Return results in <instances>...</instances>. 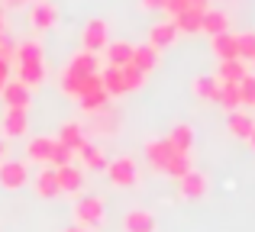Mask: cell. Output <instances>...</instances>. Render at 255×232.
<instances>
[{
    "label": "cell",
    "mask_w": 255,
    "mask_h": 232,
    "mask_svg": "<svg viewBox=\"0 0 255 232\" xmlns=\"http://www.w3.org/2000/svg\"><path fill=\"white\" fill-rule=\"evenodd\" d=\"M68 68L75 71V75L87 77V75H97V71H100V65H97V55H91V52H78V55L68 62Z\"/></svg>",
    "instance_id": "484cf974"
},
{
    "label": "cell",
    "mask_w": 255,
    "mask_h": 232,
    "mask_svg": "<svg viewBox=\"0 0 255 232\" xmlns=\"http://www.w3.org/2000/svg\"><path fill=\"white\" fill-rule=\"evenodd\" d=\"M36 194L45 197V200H52V197L62 194V190H58V181H55V168L39 171V177H36Z\"/></svg>",
    "instance_id": "d4e9b609"
},
{
    "label": "cell",
    "mask_w": 255,
    "mask_h": 232,
    "mask_svg": "<svg viewBox=\"0 0 255 232\" xmlns=\"http://www.w3.org/2000/svg\"><path fill=\"white\" fill-rule=\"evenodd\" d=\"M3 155H6V145H3V142H0V158H3Z\"/></svg>",
    "instance_id": "f6af8a7d"
},
{
    "label": "cell",
    "mask_w": 255,
    "mask_h": 232,
    "mask_svg": "<svg viewBox=\"0 0 255 232\" xmlns=\"http://www.w3.org/2000/svg\"><path fill=\"white\" fill-rule=\"evenodd\" d=\"M162 10H168V13H171V19H174L178 13L191 10V3H187V0H165V6H162Z\"/></svg>",
    "instance_id": "8d00e7d4"
},
{
    "label": "cell",
    "mask_w": 255,
    "mask_h": 232,
    "mask_svg": "<svg viewBox=\"0 0 255 232\" xmlns=\"http://www.w3.org/2000/svg\"><path fill=\"white\" fill-rule=\"evenodd\" d=\"M0 36H3V6H0Z\"/></svg>",
    "instance_id": "7bdbcfd3"
},
{
    "label": "cell",
    "mask_w": 255,
    "mask_h": 232,
    "mask_svg": "<svg viewBox=\"0 0 255 232\" xmlns=\"http://www.w3.org/2000/svg\"><path fill=\"white\" fill-rule=\"evenodd\" d=\"M58 142L68 145L71 152H81V145H84V126L81 123H65L62 132H58Z\"/></svg>",
    "instance_id": "cb8c5ba5"
},
{
    "label": "cell",
    "mask_w": 255,
    "mask_h": 232,
    "mask_svg": "<svg viewBox=\"0 0 255 232\" xmlns=\"http://www.w3.org/2000/svg\"><path fill=\"white\" fill-rule=\"evenodd\" d=\"M100 84H104V90L110 97H120V94H123V84H120V68L107 65V68L100 71Z\"/></svg>",
    "instance_id": "f546056e"
},
{
    "label": "cell",
    "mask_w": 255,
    "mask_h": 232,
    "mask_svg": "<svg viewBox=\"0 0 255 232\" xmlns=\"http://www.w3.org/2000/svg\"><path fill=\"white\" fill-rule=\"evenodd\" d=\"M26 129H29V116H26V110H6V113H3V136L16 139V136H26Z\"/></svg>",
    "instance_id": "9a60e30c"
},
{
    "label": "cell",
    "mask_w": 255,
    "mask_h": 232,
    "mask_svg": "<svg viewBox=\"0 0 255 232\" xmlns=\"http://www.w3.org/2000/svg\"><path fill=\"white\" fill-rule=\"evenodd\" d=\"M120 84H123V94H129V90H139L145 84V75L139 68H132V65H123L120 68Z\"/></svg>",
    "instance_id": "4316f807"
},
{
    "label": "cell",
    "mask_w": 255,
    "mask_h": 232,
    "mask_svg": "<svg viewBox=\"0 0 255 232\" xmlns=\"http://www.w3.org/2000/svg\"><path fill=\"white\" fill-rule=\"evenodd\" d=\"M158 223L149 210H132V213L123 216V232H155Z\"/></svg>",
    "instance_id": "ba28073f"
},
{
    "label": "cell",
    "mask_w": 255,
    "mask_h": 232,
    "mask_svg": "<svg viewBox=\"0 0 255 232\" xmlns=\"http://www.w3.org/2000/svg\"><path fill=\"white\" fill-rule=\"evenodd\" d=\"M220 107H223L226 113H233V110L243 107V100H239V84H223L220 81Z\"/></svg>",
    "instance_id": "83f0119b"
},
{
    "label": "cell",
    "mask_w": 255,
    "mask_h": 232,
    "mask_svg": "<svg viewBox=\"0 0 255 232\" xmlns=\"http://www.w3.org/2000/svg\"><path fill=\"white\" fill-rule=\"evenodd\" d=\"M6 110H29V87L19 81H6V87L0 90Z\"/></svg>",
    "instance_id": "8992f818"
},
{
    "label": "cell",
    "mask_w": 255,
    "mask_h": 232,
    "mask_svg": "<svg viewBox=\"0 0 255 232\" xmlns=\"http://www.w3.org/2000/svg\"><path fill=\"white\" fill-rule=\"evenodd\" d=\"M168 142H171V149L174 152H181V155H187L191 152V145H194V129L187 123H178L174 129L168 132Z\"/></svg>",
    "instance_id": "7402d4cb"
},
{
    "label": "cell",
    "mask_w": 255,
    "mask_h": 232,
    "mask_svg": "<svg viewBox=\"0 0 255 232\" xmlns=\"http://www.w3.org/2000/svg\"><path fill=\"white\" fill-rule=\"evenodd\" d=\"M75 220H78V226H84V229L100 226V223H104V200H100V197H81L78 207H75Z\"/></svg>",
    "instance_id": "7a4b0ae2"
},
{
    "label": "cell",
    "mask_w": 255,
    "mask_h": 232,
    "mask_svg": "<svg viewBox=\"0 0 255 232\" xmlns=\"http://www.w3.org/2000/svg\"><path fill=\"white\" fill-rule=\"evenodd\" d=\"M52 145H55V139H49V136H36V139H29V145H26V155H29V161L49 164Z\"/></svg>",
    "instance_id": "ffe728a7"
},
{
    "label": "cell",
    "mask_w": 255,
    "mask_h": 232,
    "mask_svg": "<svg viewBox=\"0 0 255 232\" xmlns=\"http://www.w3.org/2000/svg\"><path fill=\"white\" fill-rule=\"evenodd\" d=\"M6 81H10V62H3V58H0V90L6 87Z\"/></svg>",
    "instance_id": "74e56055"
},
{
    "label": "cell",
    "mask_w": 255,
    "mask_h": 232,
    "mask_svg": "<svg viewBox=\"0 0 255 232\" xmlns=\"http://www.w3.org/2000/svg\"><path fill=\"white\" fill-rule=\"evenodd\" d=\"M226 129H230L236 139H249L252 129H255V119L249 113H243V110H233V113L226 116Z\"/></svg>",
    "instance_id": "e0dca14e"
},
{
    "label": "cell",
    "mask_w": 255,
    "mask_h": 232,
    "mask_svg": "<svg viewBox=\"0 0 255 232\" xmlns=\"http://www.w3.org/2000/svg\"><path fill=\"white\" fill-rule=\"evenodd\" d=\"M239 100H243V107H255V77L252 75H246L239 81Z\"/></svg>",
    "instance_id": "d590c367"
},
{
    "label": "cell",
    "mask_w": 255,
    "mask_h": 232,
    "mask_svg": "<svg viewBox=\"0 0 255 232\" xmlns=\"http://www.w3.org/2000/svg\"><path fill=\"white\" fill-rule=\"evenodd\" d=\"M71 155H75V152L55 139V145H52V155H49V164H52V168H65V164H71Z\"/></svg>",
    "instance_id": "d6a6232c"
},
{
    "label": "cell",
    "mask_w": 255,
    "mask_h": 232,
    "mask_svg": "<svg viewBox=\"0 0 255 232\" xmlns=\"http://www.w3.org/2000/svg\"><path fill=\"white\" fill-rule=\"evenodd\" d=\"M107 177H110L113 187H136L139 168H136V161H132L129 155H123V158H117V161L107 164Z\"/></svg>",
    "instance_id": "6da1fadb"
},
{
    "label": "cell",
    "mask_w": 255,
    "mask_h": 232,
    "mask_svg": "<svg viewBox=\"0 0 255 232\" xmlns=\"http://www.w3.org/2000/svg\"><path fill=\"white\" fill-rule=\"evenodd\" d=\"M81 161H84V168H91V171H107V158L97 145H87V142L81 145Z\"/></svg>",
    "instance_id": "f1b7e54d"
},
{
    "label": "cell",
    "mask_w": 255,
    "mask_h": 232,
    "mask_svg": "<svg viewBox=\"0 0 255 232\" xmlns=\"http://www.w3.org/2000/svg\"><path fill=\"white\" fill-rule=\"evenodd\" d=\"M3 3H6V6H23L26 0H3Z\"/></svg>",
    "instance_id": "60d3db41"
},
{
    "label": "cell",
    "mask_w": 255,
    "mask_h": 232,
    "mask_svg": "<svg viewBox=\"0 0 255 232\" xmlns=\"http://www.w3.org/2000/svg\"><path fill=\"white\" fill-rule=\"evenodd\" d=\"M213 55H217L220 62H230V58H239L236 36H233L230 29H226V32H220V36H213Z\"/></svg>",
    "instance_id": "2e32d148"
},
{
    "label": "cell",
    "mask_w": 255,
    "mask_h": 232,
    "mask_svg": "<svg viewBox=\"0 0 255 232\" xmlns=\"http://www.w3.org/2000/svg\"><path fill=\"white\" fill-rule=\"evenodd\" d=\"M200 16H204L200 10H184L174 16V26H178V32H200Z\"/></svg>",
    "instance_id": "4dcf8cb0"
},
{
    "label": "cell",
    "mask_w": 255,
    "mask_h": 232,
    "mask_svg": "<svg viewBox=\"0 0 255 232\" xmlns=\"http://www.w3.org/2000/svg\"><path fill=\"white\" fill-rule=\"evenodd\" d=\"M174 39H178V26H174V19L155 23V26L149 29V45H152V49H168Z\"/></svg>",
    "instance_id": "9c48e42d"
},
{
    "label": "cell",
    "mask_w": 255,
    "mask_h": 232,
    "mask_svg": "<svg viewBox=\"0 0 255 232\" xmlns=\"http://www.w3.org/2000/svg\"><path fill=\"white\" fill-rule=\"evenodd\" d=\"M62 232H87L84 226H68V229H62Z\"/></svg>",
    "instance_id": "b9f144b4"
},
{
    "label": "cell",
    "mask_w": 255,
    "mask_h": 232,
    "mask_svg": "<svg viewBox=\"0 0 255 232\" xmlns=\"http://www.w3.org/2000/svg\"><path fill=\"white\" fill-rule=\"evenodd\" d=\"M252 68H255V58H252Z\"/></svg>",
    "instance_id": "bcb514c9"
},
{
    "label": "cell",
    "mask_w": 255,
    "mask_h": 232,
    "mask_svg": "<svg viewBox=\"0 0 255 232\" xmlns=\"http://www.w3.org/2000/svg\"><path fill=\"white\" fill-rule=\"evenodd\" d=\"M236 45H239V58L243 62H252L255 58V32H239Z\"/></svg>",
    "instance_id": "e575fe53"
},
{
    "label": "cell",
    "mask_w": 255,
    "mask_h": 232,
    "mask_svg": "<svg viewBox=\"0 0 255 232\" xmlns=\"http://www.w3.org/2000/svg\"><path fill=\"white\" fill-rule=\"evenodd\" d=\"M78 100H81V110H84V113H94V116H100V113H107V110H110V94H107V90L84 94V97H78Z\"/></svg>",
    "instance_id": "603a6c76"
},
{
    "label": "cell",
    "mask_w": 255,
    "mask_h": 232,
    "mask_svg": "<svg viewBox=\"0 0 255 232\" xmlns=\"http://www.w3.org/2000/svg\"><path fill=\"white\" fill-rule=\"evenodd\" d=\"M23 184H29V168H26V161H3L0 164V187L3 190H19Z\"/></svg>",
    "instance_id": "277c9868"
},
{
    "label": "cell",
    "mask_w": 255,
    "mask_h": 232,
    "mask_svg": "<svg viewBox=\"0 0 255 232\" xmlns=\"http://www.w3.org/2000/svg\"><path fill=\"white\" fill-rule=\"evenodd\" d=\"M142 6H145V10H162L165 0H142Z\"/></svg>",
    "instance_id": "ab89813d"
},
{
    "label": "cell",
    "mask_w": 255,
    "mask_h": 232,
    "mask_svg": "<svg viewBox=\"0 0 255 232\" xmlns=\"http://www.w3.org/2000/svg\"><path fill=\"white\" fill-rule=\"evenodd\" d=\"M246 75H249V68H246L243 58H230V62H220V71H217V77H220L223 84H239Z\"/></svg>",
    "instance_id": "d6986e66"
},
{
    "label": "cell",
    "mask_w": 255,
    "mask_h": 232,
    "mask_svg": "<svg viewBox=\"0 0 255 232\" xmlns=\"http://www.w3.org/2000/svg\"><path fill=\"white\" fill-rule=\"evenodd\" d=\"M45 77V62H16V81L26 87H39Z\"/></svg>",
    "instance_id": "8fae6325"
},
{
    "label": "cell",
    "mask_w": 255,
    "mask_h": 232,
    "mask_svg": "<svg viewBox=\"0 0 255 232\" xmlns=\"http://www.w3.org/2000/svg\"><path fill=\"white\" fill-rule=\"evenodd\" d=\"M171 155H174V149H171L168 139H155V142L145 145V158H149V164L155 171H165V164H168Z\"/></svg>",
    "instance_id": "30bf717a"
},
{
    "label": "cell",
    "mask_w": 255,
    "mask_h": 232,
    "mask_svg": "<svg viewBox=\"0 0 255 232\" xmlns=\"http://www.w3.org/2000/svg\"><path fill=\"white\" fill-rule=\"evenodd\" d=\"M104 55H107V65H113V68H123V65L132 62V45L123 42V39H120V42H107Z\"/></svg>",
    "instance_id": "ac0fdd59"
},
{
    "label": "cell",
    "mask_w": 255,
    "mask_h": 232,
    "mask_svg": "<svg viewBox=\"0 0 255 232\" xmlns=\"http://www.w3.org/2000/svg\"><path fill=\"white\" fill-rule=\"evenodd\" d=\"M230 29V16L223 10H207L200 16V32H210V36H220V32Z\"/></svg>",
    "instance_id": "44dd1931"
},
{
    "label": "cell",
    "mask_w": 255,
    "mask_h": 232,
    "mask_svg": "<svg viewBox=\"0 0 255 232\" xmlns=\"http://www.w3.org/2000/svg\"><path fill=\"white\" fill-rule=\"evenodd\" d=\"M178 187H181V197H187V200H197V197L207 194V177L200 174V171H187V174L178 181Z\"/></svg>",
    "instance_id": "4fadbf2b"
},
{
    "label": "cell",
    "mask_w": 255,
    "mask_h": 232,
    "mask_svg": "<svg viewBox=\"0 0 255 232\" xmlns=\"http://www.w3.org/2000/svg\"><path fill=\"white\" fill-rule=\"evenodd\" d=\"M55 181H58V190H62V194H75V190L84 187V174H81V168H75V164L55 168Z\"/></svg>",
    "instance_id": "52a82bcc"
},
{
    "label": "cell",
    "mask_w": 255,
    "mask_h": 232,
    "mask_svg": "<svg viewBox=\"0 0 255 232\" xmlns=\"http://www.w3.org/2000/svg\"><path fill=\"white\" fill-rule=\"evenodd\" d=\"M132 68H139L142 75H149V71L158 68V49H152L149 42L145 45H132Z\"/></svg>",
    "instance_id": "7c38bea8"
},
{
    "label": "cell",
    "mask_w": 255,
    "mask_h": 232,
    "mask_svg": "<svg viewBox=\"0 0 255 232\" xmlns=\"http://www.w3.org/2000/svg\"><path fill=\"white\" fill-rule=\"evenodd\" d=\"M249 145H252V152H255V129H252V136H249Z\"/></svg>",
    "instance_id": "ee69618b"
},
{
    "label": "cell",
    "mask_w": 255,
    "mask_h": 232,
    "mask_svg": "<svg viewBox=\"0 0 255 232\" xmlns=\"http://www.w3.org/2000/svg\"><path fill=\"white\" fill-rule=\"evenodd\" d=\"M81 81H84V77H81V75H75L71 68H65V71H62V90H65L68 97H81Z\"/></svg>",
    "instance_id": "836d02e7"
},
{
    "label": "cell",
    "mask_w": 255,
    "mask_h": 232,
    "mask_svg": "<svg viewBox=\"0 0 255 232\" xmlns=\"http://www.w3.org/2000/svg\"><path fill=\"white\" fill-rule=\"evenodd\" d=\"M187 3H191V10H200V13L210 10V0H187Z\"/></svg>",
    "instance_id": "f35d334b"
},
{
    "label": "cell",
    "mask_w": 255,
    "mask_h": 232,
    "mask_svg": "<svg viewBox=\"0 0 255 232\" xmlns=\"http://www.w3.org/2000/svg\"><path fill=\"white\" fill-rule=\"evenodd\" d=\"M194 94H197L200 100L220 103V77L217 75H200V77H194Z\"/></svg>",
    "instance_id": "5bb4252c"
},
{
    "label": "cell",
    "mask_w": 255,
    "mask_h": 232,
    "mask_svg": "<svg viewBox=\"0 0 255 232\" xmlns=\"http://www.w3.org/2000/svg\"><path fill=\"white\" fill-rule=\"evenodd\" d=\"M187 171H191V155H181V152H174V155L168 158V164H165V174H171V177H184Z\"/></svg>",
    "instance_id": "1f68e13d"
},
{
    "label": "cell",
    "mask_w": 255,
    "mask_h": 232,
    "mask_svg": "<svg viewBox=\"0 0 255 232\" xmlns=\"http://www.w3.org/2000/svg\"><path fill=\"white\" fill-rule=\"evenodd\" d=\"M32 26H36L39 32L52 29V26H58V6L52 3V0H39L36 6H32Z\"/></svg>",
    "instance_id": "5b68a950"
},
{
    "label": "cell",
    "mask_w": 255,
    "mask_h": 232,
    "mask_svg": "<svg viewBox=\"0 0 255 232\" xmlns=\"http://www.w3.org/2000/svg\"><path fill=\"white\" fill-rule=\"evenodd\" d=\"M107 42H110V26H107L104 19H91V23L84 26V52L97 55V52L107 49Z\"/></svg>",
    "instance_id": "3957f363"
}]
</instances>
